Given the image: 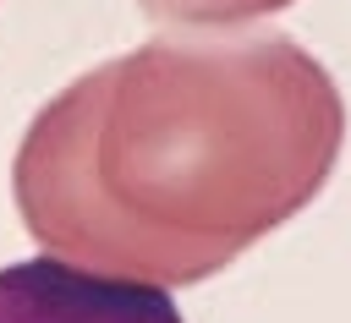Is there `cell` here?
<instances>
[{"instance_id":"6da1fadb","label":"cell","mask_w":351,"mask_h":323,"mask_svg":"<svg viewBox=\"0 0 351 323\" xmlns=\"http://www.w3.org/2000/svg\"><path fill=\"white\" fill-rule=\"evenodd\" d=\"M340 142L346 99L291 33H176L71 77L22 131L11 197L49 257L176 290L296 219Z\"/></svg>"},{"instance_id":"3957f363","label":"cell","mask_w":351,"mask_h":323,"mask_svg":"<svg viewBox=\"0 0 351 323\" xmlns=\"http://www.w3.org/2000/svg\"><path fill=\"white\" fill-rule=\"evenodd\" d=\"M154 22H176V27H197V33H225V27H252L274 11H285L291 0H137Z\"/></svg>"},{"instance_id":"7a4b0ae2","label":"cell","mask_w":351,"mask_h":323,"mask_svg":"<svg viewBox=\"0 0 351 323\" xmlns=\"http://www.w3.org/2000/svg\"><path fill=\"white\" fill-rule=\"evenodd\" d=\"M0 323H186L170 290L27 257L0 268Z\"/></svg>"}]
</instances>
